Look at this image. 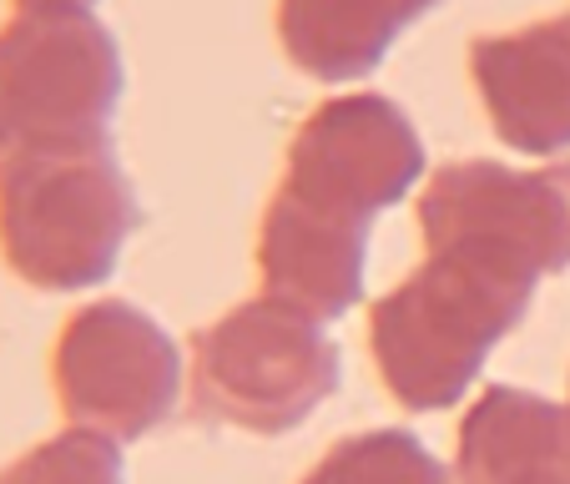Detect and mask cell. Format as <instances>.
I'll return each instance as SVG.
<instances>
[{"label": "cell", "instance_id": "obj_1", "mask_svg": "<svg viewBox=\"0 0 570 484\" xmlns=\"http://www.w3.org/2000/svg\"><path fill=\"white\" fill-rule=\"evenodd\" d=\"M535 283L470 253L424 248V263L368 308V354L410 414L450 409L484 358L530 313Z\"/></svg>", "mask_w": 570, "mask_h": 484}, {"label": "cell", "instance_id": "obj_7", "mask_svg": "<svg viewBox=\"0 0 570 484\" xmlns=\"http://www.w3.org/2000/svg\"><path fill=\"white\" fill-rule=\"evenodd\" d=\"M278 192L338 227L368 233L384 207L424 177V141L404 107L379 91H348L308 111L288 141Z\"/></svg>", "mask_w": 570, "mask_h": 484}, {"label": "cell", "instance_id": "obj_12", "mask_svg": "<svg viewBox=\"0 0 570 484\" xmlns=\"http://www.w3.org/2000/svg\"><path fill=\"white\" fill-rule=\"evenodd\" d=\"M303 484H454V474L404 429L348 434L323 454Z\"/></svg>", "mask_w": 570, "mask_h": 484}, {"label": "cell", "instance_id": "obj_13", "mask_svg": "<svg viewBox=\"0 0 570 484\" xmlns=\"http://www.w3.org/2000/svg\"><path fill=\"white\" fill-rule=\"evenodd\" d=\"M0 484H127V464H121L117 439L71 424L66 434L6 464Z\"/></svg>", "mask_w": 570, "mask_h": 484}, {"label": "cell", "instance_id": "obj_2", "mask_svg": "<svg viewBox=\"0 0 570 484\" xmlns=\"http://www.w3.org/2000/svg\"><path fill=\"white\" fill-rule=\"evenodd\" d=\"M137 227L141 207L111 137L31 147L0 167V258L26 288H97Z\"/></svg>", "mask_w": 570, "mask_h": 484}, {"label": "cell", "instance_id": "obj_4", "mask_svg": "<svg viewBox=\"0 0 570 484\" xmlns=\"http://www.w3.org/2000/svg\"><path fill=\"white\" fill-rule=\"evenodd\" d=\"M127 66L91 11H16L0 26V167L31 147L107 141Z\"/></svg>", "mask_w": 570, "mask_h": 484}, {"label": "cell", "instance_id": "obj_5", "mask_svg": "<svg viewBox=\"0 0 570 484\" xmlns=\"http://www.w3.org/2000/svg\"><path fill=\"white\" fill-rule=\"evenodd\" d=\"M424 248L470 253L540 283L570 268V161L515 172L505 161L464 157L430 177L420 197Z\"/></svg>", "mask_w": 570, "mask_h": 484}, {"label": "cell", "instance_id": "obj_8", "mask_svg": "<svg viewBox=\"0 0 570 484\" xmlns=\"http://www.w3.org/2000/svg\"><path fill=\"white\" fill-rule=\"evenodd\" d=\"M470 81L510 151H570V16L480 36L470 46Z\"/></svg>", "mask_w": 570, "mask_h": 484}, {"label": "cell", "instance_id": "obj_9", "mask_svg": "<svg viewBox=\"0 0 570 484\" xmlns=\"http://www.w3.org/2000/svg\"><path fill=\"white\" fill-rule=\"evenodd\" d=\"M368 233L338 227L273 192L258 227V278L268 298L293 303L318 323H334L364 298Z\"/></svg>", "mask_w": 570, "mask_h": 484}, {"label": "cell", "instance_id": "obj_11", "mask_svg": "<svg viewBox=\"0 0 570 484\" xmlns=\"http://www.w3.org/2000/svg\"><path fill=\"white\" fill-rule=\"evenodd\" d=\"M444 0H278L283 56L313 81H364L389 46Z\"/></svg>", "mask_w": 570, "mask_h": 484}, {"label": "cell", "instance_id": "obj_15", "mask_svg": "<svg viewBox=\"0 0 570 484\" xmlns=\"http://www.w3.org/2000/svg\"><path fill=\"white\" fill-rule=\"evenodd\" d=\"M566 414H570V404H566Z\"/></svg>", "mask_w": 570, "mask_h": 484}, {"label": "cell", "instance_id": "obj_14", "mask_svg": "<svg viewBox=\"0 0 570 484\" xmlns=\"http://www.w3.org/2000/svg\"><path fill=\"white\" fill-rule=\"evenodd\" d=\"M16 11H91L97 0H11Z\"/></svg>", "mask_w": 570, "mask_h": 484}, {"label": "cell", "instance_id": "obj_3", "mask_svg": "<svg viewBox=\"0 0 570 484\" xmlns=\"http://www.w3.org/2000/svg\"><path fill=\"white\" fill-rule=\"evenodd\" d=\"M344 364L323 323L283 298H248L193 334V404L248 434H288L338 388Z\"/></svg>", "mask_w": 570, "mask_h": 484}, {"label": "cell", "instance_id": "obj_6", "mask_svg": "<svg viewBox=\"0 0 570 484\" xmlns=\"http://www.w3.org/2000/svg\"><path fill=\"white\" fill-rule=\"evenodd\" d=\"M51 384L76 429L131 444L173 419L183 394V354L157 318L121 298H97L56 334Z\"/></svg>", "mask_w": 570, "mask_h": 484}, {"label": "cell", "instance_id": "obj_10", "mask_svg": "<svg viewBox=\"0 0 570 484\" xmlns=\"http://www.w3.org/2000/svg\"><path fill=\"white\" fill-rule=\"evenodd\" d=\"M454 484H570V414L530 388H484L460 424Z\"/></svg>", "mask_w": 570, "mask_h": 484}]
</instances>
